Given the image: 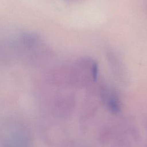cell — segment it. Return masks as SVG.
<instances>
[{
  "mask_svg": "<svg viewBox=\"0 0 147 147\" xmlns=\"http://www.w3.org/2000/svg\"><path fill=\"white\" fill-rule=\"evenodd\" d=\"M6 147H10V146H6Z\"/></svg>",
  "mask_w": 147,
  "mask_h": 147,
  "instance_id": "6da1fadb",
  "label": "cell"
}]
</instances>
